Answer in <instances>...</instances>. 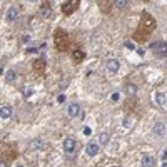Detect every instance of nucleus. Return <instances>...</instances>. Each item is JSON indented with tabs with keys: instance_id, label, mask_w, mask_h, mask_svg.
<instances>
[{
	"instance_id": "obj_1",
	"label": "nucleus",
	"mask_w": 167,
	"mask_h": 167,
	"mask_svg": "<svg viewBox=\"0 0 167 167\" xmlns=\"http://www.w3.org/2000/svg\"><path fill=\"white\" fill-rule=\"evenodd\" d=\"M55 43H57V49H59V50H65V49H67V37H65V34L62 30H57Z\"/></svg>"
},
{
	"instance_id": "obj_2",
	"label": "nucleus",
	"mask_w": 167,
	"mask_h": 167,
	"mask_svg": "<svg viewBox=\"0 0 167 167\" xmlns=\"http://www.w3.org/2000/svg\"><path fill=\"white\" fill-rule=\"evenodd\" d=\"M152 50L155 52V55L157 57H167V43L166 42L152 43Z\"/></svg>"
},
{
	"instance_id": "obj_3",
	"label": "nucleus",
	"mask_w": 167,
	"mask_h": 167,
	"mask_svg": "<svg viewBox=\"0 0 167 167\" xmlns=\"http://www.w3.org/2000/svg\"><path fill=\"white\" fill-rule=\"evenodd\" d=\"M17 17H18V9L17 7H10V9L7 10V13H5V20L7 22L17 20Z\"/></svg>"
},
{
	"instance_id": "obj_4",
	"label": "nucleus",
	"mask_w": 167,
	"mask_h": 167,
	"mask_svg": "<svg viewBox=\"0 0 167 167\" xmlns=\"http://www.w3.org/2000/svg\"><path fill=\"white\" fill-rule=\"evenodd\" d=\"M64 149H65V152H67V154H72L74 149H75V141H74L72 137H67L64 141Z\"/></svg>"
},
{
	"instance_id": "obj_5",
	"label": "nucleus",
	"mask_w": 167,
	"mask_h": 167,
	"mask_svg": "<svg viewBox=\"0 0 167 167\" xmlns=\"http://www.w3.org/2000/svg\"><path fill=\"white\" fill-rule=\"evenodd\" d=\"M154 134L157 137H162L164 134H166V124H164V122H155L154 124Z\"/></svg>"
},
{
	"instance_id": "obj_6",
	"label": "nucleus",
	"mask_w": 167,
	"mask_h": 167,
	"mask_svg": "<svg viewBox=\"0 0 167 167\" xmlns=\"http://www.w3.org/2000/svg\"><path fill=\"white\" fill-rule=\"evenodd\" d=\"M67 114H69L70 117H77L79 114H80V105H79V104H70L69 107H67Z\"/></svg>"
},
{
	"instance_id": "obj_7",
	"label": "nucleus",
	"mask_w": 167,
	"mask_h": 167,
	"mask_svg": "<svg viewBox=\"0 0 167 167\" xmlns=\"http://www.w3.org/2000/svg\"><path fill=\"white\" fill-rule=\"evenodd\" d=\"M155 166V159L152 155H142V167H154Z\"/></svg>"
},
{
	"instance_id": "obj_8",
	"label": "nucleus",
	"mask_w": 167,
	"mask_h": 167,
	"mask_svg": "<svg viewBox=\"0 0 167 167\" xmlns=\"http://www.w3.org/2000/svg\"><path fill=\"white\" fill-rule=\"evenodd\" d=\"M40 15H42L43 18H49L52 15V9H50V4H42V7H40Z\"/></svg>"
},
{
	"instance_id": "obj_9",
	"label": "nucleus",
	"mask_w": 167,
	"mask_h": 167,
	"mask_svg": "<svg viewBox=\"0 0 167 167\" xmlns=\"http://www.w3.org/2000/svg\"><path fill=\"white\" fill-rule=\"evenodd\" d=\"M0 116H2V119H9V117H12V107H10V105H2V109H0Z\"/></svg>"
},
{
	"instance_id": "obj_10",
	"label": "nucleus",
	"mask_w": 167,
	"mask_h": 167,
	"mask_svg": "<svg viewBox=\"0 0 167 167\" xmlns=\"http://www.w3.org/2000/svg\"><path fill=\"white\" fill-rule=\"evenodd\" d=\"M107 70L110 74H117V70H119V62H117V60H109L107 62Z\"/></svg>"
},
{
	"instance_id": "obj_11",
	"label": "nucleus",
	"mask_w": 167,
	"mask_h": 167,
	"mask_svg": "<svg viewBox=\"0 0 167 167\" xmlns=\"http://www.w3.org/2000/svg\"><path fill=\"white\" fill-rule=\"evenodd\" d=\"M87 154L89 155H92V157H94V155H97L99 154V146L97 144H94V142H90L89 146H87Z\"/></svg>"
},
{
	"instance_id": "obj_12",
	"label": "nucleus",
	"mask_w": 167,
	"mask_h": 167,
	"mask_svg": "<svg viewBox=\"0 0 167 167\" xmlns=\"http://www.w3.org/2000/svg\"><path fill=\"white\" fill-rule=\"evenodd\" d=\"M125 92H127L129 95H135L137 94V85H135V84H127V85H125Z\"/></svg>"
},
{
	"instance_id": "obj_13",
	"label": "nucleus",
	"mask_w": 167,
	"mask_h": 167,
	"mask_svg": "<svg viewBox=\"0 0 167 167\" xmlns=\"http://www.w3.org/2000/svg\"><path fill=\"white\" fill-rule=\"evenodd\" d=\"M72 57H74L75 60H77V62H82V60L85 59V54H84V52H80V50H74Z\"/></svg>"
},
{
	"instance_id": "obj_14",
	"label": "nucleus",
	"mask_w": 167,
	"mask_h": 167,
	"mask_svg": "<svg viewBox=\"0 0 167 167\" xmlns=\"http://www.w3.org/2000/svg\"><path fill=\"white\" fill-rule=\"evenodd\" d=\"M166 100H167V97L164 94H160V92H159V94H155V102H157V105H164V104H166Z\"/></svg>"
},
{
	"instance_id": "obj_15",
	"label": "nucleus",
	"mask_w": 167,
	"mask_h": 167,
	"mask_svg": "<svg viewBox=\"0 0 167 167\" xmlns=\"http://www.w3.org/2000/svg\"><path fill=\"white\" fill-rule=\"evenodd\" d=\"M15 77H17L15 70H9V72L5 74V80H7V82H13V80H15Z\"/></svg>"
},
{
	"instance_id": "obj_16",
	"label": "nucleus",
	"mask_w": 167,
	"mask_h": 167,
	"mask_svg": "<svg viewBox=\"0 0 167 167\" xmlns=\"http://www.w3.org/2000/svg\"><path fill=\"white\" fill-rule=\"evenodd\" d=\"M99 141H100V144H102V146L109 144V134L107 132H102L100 135H99Z\"/></svg>"
},
{
	"instance_id": "obj_17",
	"label": "nucleus",
	"mask_w": 167,
	"mask_h": 167,
	"mask_svg": "<svg viewBox=\"0 0 167 167\" xmlns=\"http://www.w3.org/2000/svg\"><path fill=\"white\" fill-rule=\"evenodd\" d=\"M32 147H34V149H42V147H43L42 139H35V141L32 142Z\"/></svg>"
},
{
	"instance_id": "obj_18",
	"label": "nucleus",
	"mask_w": 167,
	"mask_h": 167,
	"mask_svg": "<svg viewBox=\"0 0 167 167\" xmlns=\"http://www.w3.org/2000/svg\"><path fill=\"white\" fill-rule=\"evenodd\" d=\"M75 5H77V2H75V4H65L64 12H65V13H70V12H72V9L75 10Z\"/></svg>"
},
{
	"instance_id": "obj_19",
	"label": "nucleus",
	"mask_w": 167,
	"mask_h": 167,
	"mask_svg": "<svg viewBox=\"0 0 167 167\" xmlns=\"http://www.w3.org/2000/svg\"><path fill=\"white\" fill-rule=\"evenodd\" d=\"M43 65H45V60L40 59V60H37V62L34 64V67H35V69H39V70H42V69H43Z\"/></svg>"
},
{
	"instance_id": "obj_20",
	"label": "nucleus",
	"mask_w": 167,
	"mask_h": 167,
	"mask_svg": "<svg viewBox=\"0 0 167 167\" xmlns=\"http://www.w3.org/2000/svg\"><path fill=\"white\" fill-rule=\"evenodd\" d=\"M32 94H34V89H32V87H29V85L24 87V95H25V97H30Z\"/></svg>"
},
{
	"instance_id": "obj_21",
	"label": "nucleus",
	"mask_w": 167,
	"mask_h": 167,
	"mask_svg": "<svg viewBox=\"0 0 167 167\" xmlns=\"http://www.w3.org/2000/svg\"><path fill=\"white\" fill-rule=\"evenodd\" d=\"M125 5H127V2H124V0H116L114 2V7H117V9H124Z\"/></svg>"
},
{
	"instance_id": "obj_22",
	"label": "nucleus",
	"mask_w": 167,
	"mask_h": 167,
	"mask_svg": "<svg viewBox=\"0 0 167 167\" xmlns=\"http://www.w3.org/2000/svg\"><path fill=\"white\" fill-rule=\"evenodd\" d=\"M119 97H120L119 92H114V94L110 95V100H112V102H117V100H119Z\"/></svg>"
},
{
	"instance_id": "obj_23",
	"label": "nucleus",
	"mask_w": 167,
	"mask_h": 167,
	"mask_svg": "<svg viewBox=\"0 0 167 167\" xmlns=\"http://www.w3.org/2000/svg\"><path fill=\"white\" fill-rule=\"evenodd\" d=\"M57 102H59V104L65 102V95H64V94H60V95H59V97H57Z\"/></svg>"
},
{
	"instance_id": "obj_24",
	"label": "nucleus",
	"mask_w": 167,
	"mask_h": 167,
	"mask_svg": "<svg viewBox=\"0 0 167 167\" xmlns=\"http://www.w3.org/2000/svg\"><path fill=\"white\" fill-rule=\"evenodd\" d=\"M125 47H127L129 50H134V49H135V47H134V43H132V42H125Z\"/></svg>"
},
{
	"instance_id": "obj_25",
	"label": "nucleus",
	"mask_w": 167,
	"mask_h": 167,
	"mask_svg": "<svg viewBox=\"0 0 167 167\" xmlns=\"http://www.w3.org/2000/svg\"><path fill=\"white\" fill-rule=\"evenodd\" d=\"M84 134H85V135H90V134H92V129H90V127H85V129H84Z\"/></svg>"
},
{
	"instance_id": "obj_26",
	"label": "nucleus",
	"mask_w": 167,
	"mask_h": 167,
	"mask_svg": "<svg viewBox=\"0 0 167 167\" xmlns=\"http://www.w3.org/2000/svg\"><path fill=\"white\" fill-rule=\"evenodd\" d=\"M162 159H164V160H167V150H164V154H162Z\"/></svg>"
},
{
	"instance_id": "obj_27",
	"label": "nucleus",
	"mask_w": 167,
	"mask_h": 167,
	"mask_svg": "<svg viewBox=\"0 0 167 167\" xmlns=\"http://www.w3.org/2000/svg\"><path fill=\"white\" fill-rule=\"evenodd\" d=\"M0 167H7V166H5V162H2V164H0Z\"/></svg>"
},
{
	"instance_id": "obj_28",
	"label": "nucleus",
	"mask_w": 167,
	"mask_h": 167,
	"mask_svg": "<svg viewBox=\"0 0 167 167\" xmlns=\"http://www.w3.org/2000/svg\"><path fill=\"white\" fill-rule=\"evenodd\" d=\"M17 167H24V166H22V164H18V166H17Z\"/></svg>"
}]
</instances>
